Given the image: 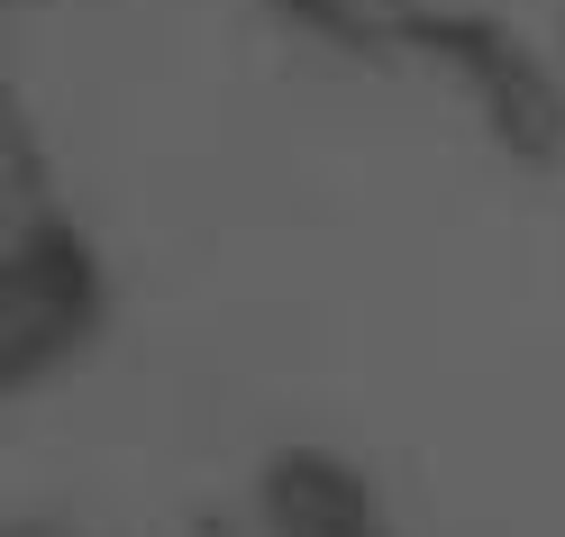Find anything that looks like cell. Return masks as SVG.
Returning <instances> with one entry per match:
<instances>
[{
	"mask_svg": "<svg viewBox=\"0 0 565 537\" xmlns=\"http://www.w3.org/2000/svg\"><path fill=\"white\" fill-rule=\"evenodd\" d=\"M301 10L310 28H347V37H402L411 28V0H282Z\"/></svg>",
	"mask_w": 565,
	"mask_h": 537,
	"instance_id": "6da1fadb",
	"label": "cell"
}]
</instances>
